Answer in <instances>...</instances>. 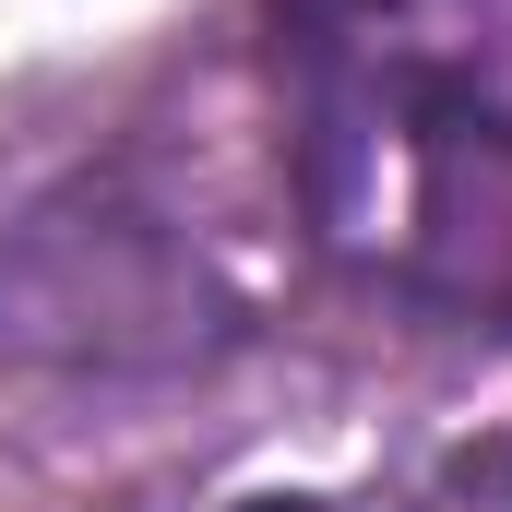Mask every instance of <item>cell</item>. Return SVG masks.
Here are the masks:
<instances>
[{"label": "cell", "mask_w": 512, "mask_h": 512, "mask_svg": "<svg viewBox=\"0 0 512 512\" xmlns=\"http://www.w3.org/2000/svg\"><path fill=\"white\" fill-rule=\"evenodd\" d=\"M310 227L393 298L512 334V0H274Z\"/></svg>", "instance_id": "1"}, {"label": "cell", "mask_w": 512, "mask_h": 512, "mask_svg": "<svg viewBox=\"0 0 512 512\" xmlns=\"http://www.w3.org/2000/svg\"><path fill=\"white\" fill-rule=\"evenodd\" d=\"M429 512H512V441L453 453V465H441V489H429Z\"/></svg>", "instance_id": "2"}]
</instances>
